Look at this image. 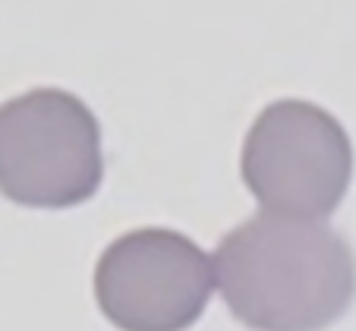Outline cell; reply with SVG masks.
Instances as JSON below:
<instances>
[{
	"instance_id": "6da1fadb",
	"label": "cell",
	"mask_w": 356,
	"mask_h": 331,
	"mask_svg": "<svg viewBox=\"0 0 356 331\" xmlns=\"http://www.w3.org/2000/svg\"><path fill=\"white\" fill-rule=\"evenodd\" d=\"M215 284L236 322L252 331H325L356 297V259L328 221L259 215L211 252Z\"/></svg>"
},
{
	"instance_id": "7a4b0ae2",
	"label": "cell",
	"mask_w": 356,
	"mask_h": 331,
	"mask_svg": "<svg viewBox=\"0 0 356 331\" xmlns=\"http://www.w3.org/2000/svg\"><path fill=\"white\" fill-rule=\"evenodd\" d=\"M353 136L334 111L287 95L268 102L240 142V180L259 211L328 221L353 186Z\"/></svg>"
},
{
	"instance_id": "3957f363",
	"label": "cell",
	"mask_w": 356,
	"mask_h": 331,
	"mask_svg": "<svg viewBox=\"0 0 356 331\" xmlns=\"http://www.w3.org/2000/svg\"><path fill=\"white\" fill-rule=\"evenodd\" d=\"M104 183V133L95 111L60 86H32L0 102V196L60 211Z\"/></svg>"
},
{
	"instance_id": "277c9868",
	"label": "cell",
	"mask_w": 356,
	"mask_h": 331,
	"mask_svg": "<svg viewBox=\"0 0 356 331\" xmlns=\"http://www.w3.org/2000/svg\"><path fill=\"white\" fill-rule=\"evenodd\" d=\"M92 287L101 316L120 331H186L218 291L211 256L170 227H136L111 240Z\"/></svg>"
}]
</instances>
